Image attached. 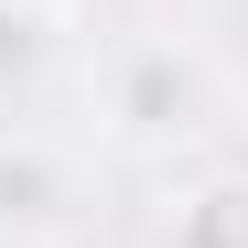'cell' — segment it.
Masks as SVG:
<instances>
[{"mask_svg": "<svg viewBox=\"0 0 248 248\" xmlns=\"http://www.w3.org/2000/svg\"><path fill=\"white\" fill-rule=\"evenodd\" d=\"M65 205H76V162H65V140H44V130H0V237H44V248H54Z\"/></svg>", "mask_w": 248, "mask_h": 248, "instance_id": "2", "label": "cell"}, {"mask_svg": "<svg viewBox=\"0 0 248 248\" xmlns=\"http://www.w3.org/2000/svg\"><path fill=\"white\" fill-rule=\"evenodd\" d=\"M0 248H44V237H0Z\"/></svg>", "mask_w": 248, "mask_h": 248, "instance_id": "6", "label": "cell"}, {"mask_svg": "<svg viewBox=\"0 0 248 248\" xmlns=\"http://www.w3.org/2000/svg\"><path fill=\"white\" fill-rule=\"evenodd\" d=\"M22 11H54V22H65V11H76V0H22Z\"/></svg>", "mask_w": 248, "mask_h": 248, "instance_id": "5", "label": "cell"}, {"mask_svg": "<svg viewBox=\"0 0 248 248\" xmlns=\"http://www.w3.org/2000/svg\"><path fill=\"white\" fill-rule=\"evenodd\" d=\"M162 248H248V162H216L162 205Z\"/></svg>", "mask_w": 248, "mask_h": 248, "instance_id": "3", "label": "cell"}, {"mask_svg": "<svg viewBox=\"0 0 248 248\" xmlns=\"http://www.w3.org/2000/svg\"><path fill=\"white\" fill-rule=\"evenodd\" d=\"M97 130L119 151H184L216 130V65H205L184 32H130V44L97 54Z\"/></svg>", "mask_w": 248, "mask_h": 248, "instance_id": "1", "label": "cell"}, {"mask_svg": "<svg viewBox=\"0 0 248 248\" xmlns=\"http://www.w3.org/2000/svg\"><path fill=\"white\" fill-rule=\"evenodd\" d=\"M54 32H65L54 11H22V0H0V97L44 76V54H54Z\"/></svg>", "mask_w": 248, "mask_h": 248, "instance_id": "4", "label": "cell"}]
</instances>
